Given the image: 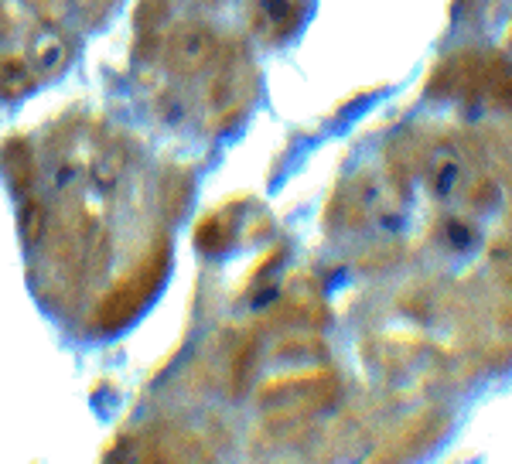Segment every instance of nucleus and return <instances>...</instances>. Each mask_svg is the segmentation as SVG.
<instances>
[{
  "label": "nucleus",
  "instance_id": "nucleus-1",
  "mask_svg": "<svg viewBox=\"0 0 512 464\" xmlns=\"http://www.w3.org/2000/svg\"><path fill=\"white\" fill-rule=\"evenodd\" d=\"M168 260H171L168 236H158V243L151 246V253H147L144 260H140V267L130 270L113 290H106V297L96 304L93 328L106 331V335L127 328L130 321L147 308V301L158 294L164 273H168Z\"/></svg>",
  "mask_w": 512,
  "mask_h": 464
},
{
  "label": "nucleus",
  "instance_id": "nucleus-2",
  "mask_svg": "<svg viewBox=\"0 0 512 464\" xmlns=\"http://www.w3.org/2000/svg\"><path fill=\"white\" fill-rule=\"evenodd\" d=\"M216 76L209 82V93H205V110H209V123L205 127L212 134H222L229 130L239 116L250 106V89H253V62L250 52H246L239 41H229V45H219L216 55Z\"/></svg>",
  "mask_w": 512,
  "mask_h": 464
},
{
  "label": "nucleus",
  "instance_id": "nucleus-3",
  "mask_svg": "<svg viewBox=\"0 0 512 464\" xmlns=\"http://www.w3.org/2000/svg\"><path fill=\"white\" fill-rule=\"evenodd\" d=\"M219 35L209 21H181L168 28L161 45V62L175 79H195L216 62Z\"/></svg>",
  "mask_w": 512,
  "mask_h": 464
},
{
  "label": "nucleus",
  "instance_id": "nucleus-4",
  "mask_svg": "<svg viewBox=\"0 0 512 464\" xmlns=\"http://www.w3.org/2000/svg\"><path fill=\"white\" fill-rule=\"evenodd\" d=\"M338 393V383L328 372H311V376H297V379H270L263 383L260 389V406L270 410H291V413H301V410H311V406H325L332 403V396Z\"/></svg>",
  "mask_w": 512,
  "mask_h": 464
},
{
  "label": "nucleus",
  "instance_id": "nucleus-5",
  "mask_svg": "<svg viewBox=\"0 0 512 464\" xmlns=\"http://www.w3.org/2000/svg\"><path fill=\"white\" fill-rule=\"evenodd\" d=\"M168 14H171L168 0H137V11H134L137 48H134V55L140 58V62H154V58H161L164 35H168Z\"/></svg>",
  "mask_w": 512,
  "mask_h": 464
},
{
  "label": "nucleus",
  "instance_id": "nucleus-6",
  "mask_svg": "<svg viewBox=\"0 0 512 464\" xmlns=\"http://www.w3.org/2000/svg\"><path fill=\"white\" fill-rule=\"evenodd\" d=\"M0 161H4V174L21 202L35 195V157H31L28 140L11 137L4 147H0Z\"/></svg>",
  "mask_w": 512,
  "mask_h": 464
},
{
  "label": "nucleus",
  "instance_id": "nucleus-7",
  "mask_svg": "<svg viewBox=\"0 0 512 464\" xmlns=\"http://www.w3.org/2000/svg\"><path fill=\"white\" fill-rule=\"evenodd\" d=\"M461 178H465V164L451 147H437L427 157V181H431V195L437 202H448L461 192Z\"/></svg>",
  "mask_w": 512,
  "mask_h": 464
},
{
  "label": "nucleus",
  "instance_id": "nucleus-8",
  "mask_svg": "<svg viewBox=\"0 0 512 464\" xmlns=\"http://www.w3.org/2000/svg\"><path fill=\"white\" fill-rule=\"evenodd\" d=\"M188 198H192V171L171 161L161 174V209L168 212V219H181L188 209Z\"/></svg>",
  "mask_w": 512,
  "mask_h": 464
},
{
  "label": "nucleus",
  "instance_id": "nucleus-9",
  "mask_svg": "<svg viewBox=\"0 0 512 464\" xmlns=\"http://www.w3.org/2000/svg\"><path fill=\"white\" fill-rule=\"evenodd\" d=\"M28 65L38 76H55V72H62L65 65H69V45H65L55 31H45V35H38L35 45H31Z\"/></svg>",
  "mask_w": 512,
  "mask_h": 464
},
{
  "label": "nucleus",
  "instance_id": "nucleus-10",
  "mask_svg": "<svg viewBox=\"0 0 512 464\" xmlns=\"http://www.w3.org/2000/svg\"><path fill=\"white\" fill-rule=\"evenodd\" d=\"M31 86H35V76H31L28 58H0V99H21Z\"/></svg>",
  "mask_w": 512,
  "mask_h": 464
},
{
  "label": "nucleus",
  "instance_id": "nucleus-11",
  "mask_svg": "<svg viewBox=\"0 0 512 464\" xmlns=\"http://www.w3.org/2000/svg\"><path fill=\"white\" fill-rule=\"evenodd\" d=\"M229 239H233V226H229L226 215H209V219L195 229V243H198V250H205V253L226 250Z\"/></svg>",
  "mask_w": 512,
  "mask_h": 464
},
{
  "label": "nucleus",
  "instance_id": "nucleus-12",
  "mask_svg": "<svg viewBox=\"0 0 512 464\" xmlns=\"http://www.w3.org/2000/svg\"><path fill=\"white\" fill-rule=\"evenodd\" d=\"M21 232L28 246H35L41 239V232H45V209H41V202L35 195L21 202Z\"/></svg>",
  "mask_w": 512,
  "mask_h": 464
},
{
  "label": "nucleus",
  "instance_id": "nucleus-13",
  "mask_svg": "<svg viewBox=\"0 0 512 464\" xmlns=\"http://www.w3.org/2000/svg\"><path fill=\"white\" fill-rule=\"evenodd\" d=\"M76 7L89 24H99L106 14L113 11V7H117V0H76Z\"/></svg>",
  "mask_w": 512,
  "mask_h": 464
}]
</instances>
